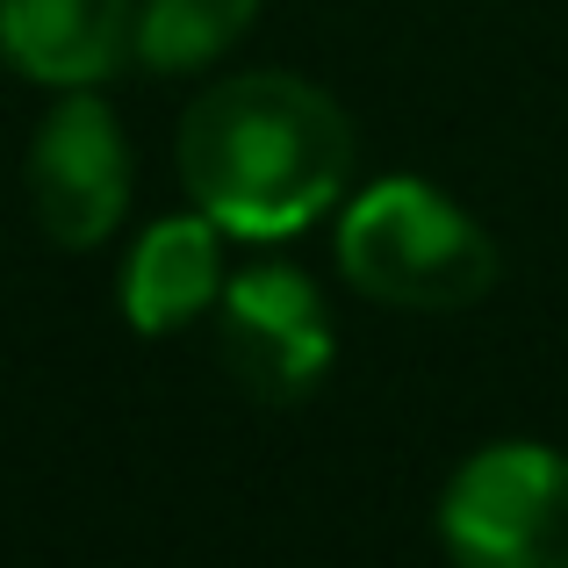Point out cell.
<instances>
[{
    "label": "cell",
    "instance_id": "1",
    "mask_svg": "<svg viewBox=\"0 0 568 568\" xmlns=\"http://www.w3.org/2000/svg\"><path fill=\"white\" fill-rule=\"evenodd\" d=\"M353 123L303 72H231L181 115V181L231 237H288L346 194Z\"/></svg>",
    "mask_w": 568,
    "mask_h": 568
},
{
    "label": "cell",
    "instance_id": "2",
    "mask_svg": "<svg viewBox=\"0 0 568 568\" xmlns=\"http://www.w3.org/2000/svg\"><path fill=\"white\" fill-rule=\"evenodd\" d=\"M338 266L361 295L417 317H454L497 288L489 231L432 181H375L338 216Z\"/></svg>",
    "mask_w": 568,
    "mask_h": 568
},
{
    "label": "cell",
    "instance_id": "3",
    "mask_svg": "<svg viewBox=\"0 0 568 568\" xmlns=\"http://www.w3.org/2000/svg\"><path fill=\"white\" fill-rule=\"evenodd\" d=\"M439 547L454 568H568V454L497 439L439 489Z\"/></svg>",
    "mask_w": 568,
    "mask_h": 568
},
{
    "label": "cell",
    "instance_id": "4",
    "mask_svg": "<svg viewBox=\"0 0 568 568\" xmlns=\"http://www.w3.org/2000/svg\"><path fill=\"white\" fill-rule=\"evenodd\" d=\"M216 346H223V367L237 375V388L260 403H303L338 361L332 310H324L317 281L281 260H252L223 281Z\"/></svg>",
    "mask_w": 568,
    "mask_h": 568
},
{
    "label": "cell",
    "instance_id": "5",
    "mask_svg": "<svg viewBox=\"0 0 568 568\" xmlns=\"http://www.w3.org/2000/svg\"><path fill=\"white\" fill-rule=\"evenodd\" d=\"M29 209L43 237L65 252H94L130 209V138L94 87H58L29 138Z\"/></svg>",
    "mask_w": 568,
    "mask_h": 568
},
{
    "label": "cell",
    "instance_id": "6",
    "mask_svg": "<svg viewBox=\"0 0 568 568\" xmlns=\"http://www.w3.org/2000/svg\"><path fill=\"white\" fill-rule=\"evenodd\" d=\"M138 43L130 0H0V58L37 87H94Z\"/></svg>",
    "mask_w": 568,
    "mask_h": 568
},
{
    "label": "cell",
    "instance_id": "7",
    "mask_svg": "<svg viewBox=\"0 0 568 568\" xmlns=\"http://www.w3.org/2000/svg\"><path fill=\"white\" fill-rule=\"evenodd\" d=\"M223 223L216 216H159L152 231L130 245L123 266V317L138 324L144 338L181 332L202 310H216L223 295Z\"/></svg>",
    "mask_w": 568,
    "mask_h": 568
},
{
    "label": "cell",
    "instance_id": "8",
    "mask_svg": "<svg viewBox=\"0 0 568 568\" xmlns=\"http://www.w3.org/2000/svg\"><path fill=\"white\" fill-rule=\"evenodd\" d=\"M260 0H144L138 8V58L152 72H194L223 58L252 29Z\"/></svg>",
    "mask_w": 568,
    "mask_h": 568
}]
</instances>
